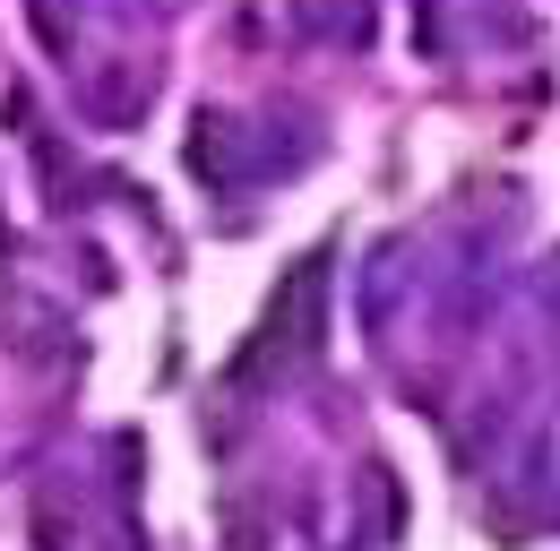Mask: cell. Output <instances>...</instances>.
<instances>
[{"label": "cell", "instance_id": "cell-1", "mask_svg": "<svg viewBox=\"0 0 560 551\" xmlns=\"http://www.w3.org/2000/svg\"><path fill=\"white\" fill-rule=\"evenodd\" d=\"M319 328H328V250H311V259H293L277 284V302H268V328L242 344V379L250 371H268V362H302V353H319Z\"/></svg>", "mask_w": 560, "mask_h": 551}, {"label": "cell", "instance_id": "cell-2", "mask_svg": "<svg viewBox=\"0 0 560 551\" xmlns=\"http://www.w3.org/2000/svg\"><path fill=\"white\" fill-rule=\"evenodd\" d=\"M182 155H190V173H199L208 190H233V181L250 173V146H242V121H233V113H199Z\"/></svg>", "mask_w": 560, "mask_h": 551}, {"label": "cell", "instance_id": "cell-3", "mask_svg": "<svg viewBox=\"0 0 560 551\" xmlns=\"http://www.w3.org/2000/svg\"><path fill=\"white\" fill-rule=\"evenodd\" d=\"M147 113V78L130 61H104L95 78H86V121H104V130H130Z\"/></svg>", "mask_w": 560, "mask_h": 551}, {"label": "cell", "instance_id": "cell-4", "mask_svg": "<svg viewBox=\"0 0 560 551\" xmlns=\"http://www.w3.org/2000/svg\"><path fill=\"white\" fill-rule=\"evenodd\" d=\"M362 535L371 543H397L406 535V491H397V466H362Z\"/></svg>", "mask_w": 560, "mask_h": 551}, {"label": "cell", "instance_id": "cell-5", "mask_svg": "<svg viewBox=\"0 0 560 551\" xmlns=\"http://www.w3.org/2000/svg\"><path fill=\"white\" fill-rule=\"evenodd\" d=\"M35 543H44V551H61V543H70V517H61V500H52V491L35 500Z\"/></svg>", "mask_w": 560, "mask_h": 551}, {"label": "cell", "instance_id": "cell-6", "mask_svg": "<svg viewBox=\"0 0 560 551\" xmlns=\"http://www.w3.org/2000/svg\"><path fill=\"white\" fill-rule=\"evenodd\" d=\"M544 310H552V319H560V250H552V259H544Z\"/></svg>", "mask_w": 560, "mask_h": 551}, {"label": "cell", "instance_id": "cell-7", "mask_svg": "<svg viewBox=\"0 0 560 551\" xmlns=\"http://www.w3.org/2000/svg\"><path fill=\"white\" fill-rule=\"evenodd\" d=\"M224 551H259V543H250V535H233V543H224Z\"/></svg>", "mask_w": 560, "mask_h": 551}]
</instances>
